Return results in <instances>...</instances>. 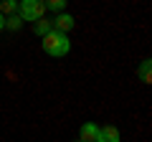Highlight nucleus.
<instances>
[{"label": "nucleus", "mask_w": 152, "mask_h": 142, "mask_svg": "<svg viewBox=\"0 0 152 142\" xmlns=\"http://www.w3.org/2000/svg\"><path fill=\"white\" fill-rule=\"evenodd\" d=\"M41 43H43V51H46L48 56H53V59H61V56H66V53L71 51L69 36H66V33H61V31H56V28L46 33Z\"/></svg>", "instance_id": "nucleus-1"}, {"label": "nucleus", "mask_w": 152, "mask_h": 142, "mask_svg": "<svg viewBox=\"0 0 152 142\" xmlns=\"http://www.w3.org/2000/svg\"><path fill=\"white\" fill-rule=\"evenodd\" d=\"M18 15L23 18V20H38V18L46 15V5L43 0H20L18 3Z\"/></svg>", "instance_id": "nucleus-2"}, {"label": "nucleus", "mask_w": 152, "mask_h": 142, "mask_svg": "<svg viewBox=\"0 0 152 142\" xmlns=\"http://www.w3.org/2000/svg\"><path fill=\"white\" fill-rule=\"evenodd\" d=\"M51 23H53V28H56V31H61V33H69L71 28L76 26L74 15H69V13H61V15H56Z\"/></svg>", "instance_id": "nucleus-3"}, {"label": "nucleus", "mask_w": 152, "mask_h": 142, "mask_svg": "<svg viewBox=\"0 0 152 142\" xmlns=\"http://www.w3.org/2000/svg\"><path fill=\"white\" fill-rule=\"evenodd\" d=\"M96 137H99V127L94 124V122L81 124V130H79V140L81 142H96Z\"/></svg>", "instance_id": "nucleus-4"}, {"label": "nucleus", "mask_w": 152, "mask_h": 142, "mask_svg": "<svg viewBox=\"0 0 152 142\" xmlns=\"http://www.w3.org/2000/svg\"><path fill=\"white\" fill-rule=\"evenodd\" d=\"M96 142H119V132H117V127H99Z\"/></svg>", "instance_id": "nucleus-5"}, {"label": "nucleus", "mask_w": 152, "mask_h": 142, "mask_svg": "<svg viewBox=\"0 0 152 142\" xmlns=\"http://www.w3.org/2000/svg\"><path fill=\"white\" fill-rule=\"evenodd\" d=\"M33 31H36L38 36H41V38H43V36H46L48 31H53V23H51V20H46V18H38V20H33Z\"/></svg>", "instance_id": "nucleus-6"}, {"label": "nucleus", "mask_w": 152, "mask_h": 142, "mask_svg": "<svg viewBox=\"0 0 152 142\" xmlns=\"http://www.w3.org/2000/svg\"><path fill=\"white\" fill-rule=\"evenodd\" d=\"M23 23H26V20H23L18 13H13V15H5V28H8V31H20Z\"/></svg>", "instance_id": "nucleus-7"}, {"label": "nucleus", "mask_w": 152, "mask_h": 142, "mask_svg": "<svg viewBox=\"0 0 152 142\" xmlns=\"http://www.w3.org/2000/svg\"><path fill=\"white\" fill-rule=\"evenodd\" d=\"M0 13H3V15H13V13H18V3H15V0H3V3H0Z\"/></svg>", "instance_id": "nucleus-8"}, {"label": "nucleus", "mask_w": 152, "mask_h": 142, "mask_svg": "<svg viewBox=\"0 0 152 142\" xmlns=\"http://www.w3.org/2000/svg\"><path fill=\"white\" fill-rule=\"evenodd\" d=\"M140 79L145 84H152V74H150V59H145L142 61V66H140Z\"/></svg>", "instance_id": "nucleus-9"}, {"label": "nucleus", "mask_w": 152, "mask_h": 142, "mask_svg": "<svg viewBox=\"0 0 152 142\" xmlns=\"http://www.w3.org/2000/svg\"><path fill=\"white\" fill-rule=\"evenodd\" d=\"M66 3H69V0H43L46 10H64Z\"/></svg>", "instance_id": "nucleus-10"}, {"label": "nucleus", "mask_w": 152, "mask_h": 142, "mask_svg": "<svg viewBox=\"0 0 152 142\" xmlns=\"http://www.w3.org/2000/svg\"><path fill=\"white\" fill-rule=\"evenodd\" d=\"M3 28H5V15L0 13V31H3Z\"/></svg>", "instance_id": "nucleus-11"}, {"label": "nucleus", "mask_w": 152, "mask_h": 142, "mask_svg": "<svg viewBox=\"0 0 152 142\" xmlns=\"http://www.w3.org/2000/svg\"><path fill=\"white\" fill-rule=\"evenodd\" d=\"M15 3H20V0H15Z\"/></svg>", "instance_id": "nucleus-12"}, {"label": "nucleus", "mask_w": 152, "mask_h": 142, "mask_svg": "<svg viewBox=\"0 0 152 142\" xmlns=\"http://www.w3.org/2000/svg\"><path fill=\"white\" fill-rule=\"evenodd\" d=\"M79 142H81V140H79Z\"/></svg>", "instance_id": "nucleus-13"}]
</instances>
